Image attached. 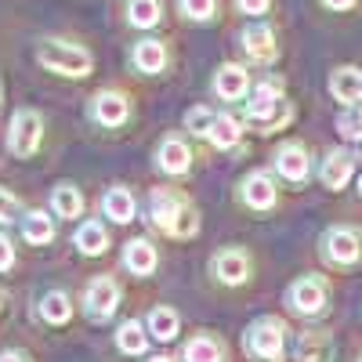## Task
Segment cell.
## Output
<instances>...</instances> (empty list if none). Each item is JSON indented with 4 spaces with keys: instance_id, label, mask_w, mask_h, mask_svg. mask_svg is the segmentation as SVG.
<instances>
[{
    "instance_id": "6da1fadb",
    "label": "cell",
    "mask_w": 362,
    "mask_h": 362,
    "mask_svg": "<svg viewBox=\"0 0 362 362\" xmlns=\"http://www.w3.org/2000/svg\"><path fill=\"white\" fill-rule=\"evenodd\" d=\"M37 62H40L44 69L58 73V76H76V80H83V76L90 73V66H95V58H90V51L80 47V44L47 37V40H40V47H37Z\"/></svg>"
},
{
    "instance_id": "7a4b0ae2",
    "label": "cell",
    "mask_w": 362,
    "mask_h": 362,
    "mask_svg": "<svg viewBox=\"0 0 362 362\" xmlns=\"http://www.w3.org/2000/svg\"><path fill=\"white\" fill-rule=\"evenodd\" d=\"M148 214H153V221L163 228V232H170V235H192L196 228H199V221H196V210L181 199V196H174V192H167V189H156L153 196H148Z\"/></svg>"
},
{
    "instance_id": "3957f363",
    "label": "cell",
    "mask_w": 362,
    "mask_h": 362,
    "mask_svg": "<svg viewBox=\"0 0 362 362\" xmlns=\"http://www.w3.org/2000/svg\"><path fill=\"white\" fill-rule=\"evenodd\" d=\"M247 119L254 127H279L290 119V105L279 98V83H261L247 102Z\"/></svg>"
},
{
    "instance_id": "277c9868",
    "label": "cell",
    "mask_w": 362,
    "mask_h": 362,
    "mask_svg": "<svg viewBox=\"0 0 362 362\" xmlns=\"http://www.w3.org/2000/svg\"><path fill=\"white\" fill-rule=\"evenodd\" d=\"M40 138H44V124L33 109H18L11 116V131H8V148L15 156L29 160L40 148Z\"/></svg>"
},
{
    "instance_id": "5b68a950",
    "label": "cell",
    "mask_w": 362,
    "mask_h": 362,
    "mask_svg": "<svg viewBox=\"0 0 362 362\" xmlns=\"http://www.w3.org/2000/svg\"><path fill=\"white\" fill-rule=\"evenodd\" d=\"M283 337H286V326H283L279 319L264 315V319H257V322L247 329V348H250L257 358H264V362H279V358H283Z\"/></svg>"
},
{
    "instance_id": "8992f818",
    "label": "cell",
    "mask_w": 362,
    "mask_h": 362,
    "mask_svg": "<svg viewBox=\"0 0 362 362\" xmlns=\"http://www.w3.org/2000/svg\"><path fill=\"white\" fill-rule=\"evenodd\" d=\"M322 254H326V261H334V264H355L358 254H362V239L351 228H329L322 235Z\"/></svg>"
},
{
    "instance_id": "52a82bcc",
    "label": "cell",
    "mask_w": 362,
    "mask_h": 362,
    "mask_svg": "<svg viewBox=\"0 0 362 362\" xmlns=\"http://www.w3.org/2000/svg\"><path fill=\"white\" fill-rule=\"evenodd\" d=\"M286 300H290V308L300 312V315H319V312L326 308V283L305 276V279H297V283L290 286Z\"/></svg>"
},
{
    "instance_id": "ba28073f",
    "label": "cell",
    "mask_w": 362,
    "mask_h": 362,
    "mask_svg": "<svg viewBox=\"0 0 362 362\" xmlns=\"http://www.w3.org/2000/svg\"><path fill=\"white\" fill-rule=\"evenodd\" d=\"M239 47L247 51V58L250 62H261V66H268L272 58L279 54V44H276V33H272L268 25H247L243 33H239Z\"/></svg>"
},
{
    "instance_id": "9c48e42d",
    "label": "cell",
    "mask_w": 362,
    "mask_h": 362,
    "mask_svg": "<svg viewBox=\"0 0 362 362\" xmlns=\"http://www.w3.org/2000/svg\"><path fill=\"white\" fill-rule=\"evenodd\" d=\"M334 351H337L334 337L322 334V329H305V334H297V344H293L297 362H329Z\"/></svg>"
},
{
    "instance_id": "30bf717a",
    "label": "cell",
    "mask_w": 362,
    "mask_h": 362,
    "mask_svg": "<svg viewBox=\"0 0 362 362\" xmlns=\"http://www.w3.org/2000/svg\"><path fill=\"white\" fill-rule=\"evenodd\" d=\"M127 112H131V105L119 90H98V95L90 98V116H95L102 127H119L127 119Z\"/></svg>"
},
{
    "instance_id": "8fae6325",
    "label": "cell",
    "mask_w": 362,
    "mask_h": 362,
    "mask_svg": "<svg viewBox=\"0 0 362 362\" xmlns=\"http://www.w3.org/2000/svg\"><path fill=\"white\" fill-rule=\"evenodd\" d=\"M116 305H119V286L109 279V276H102V279H95L87 286V315L90 319H109L112 312H116Z\"/></svg>"
},
{
    "instance_id": "7c38bea8",
    "label": "cell",
    "mask_w": 362,
    "mask_h": 362,
    "mask_svg": "<svg viewBox=\"0 0 362 362\" xmlns=\"http://www.w3.org/2000/svg\"><path fill=\"white\" fill-rule=\"evenodd\" d=\"M247 87H250V76H247L243 66H235V62H228V66H221L214 73V90H218V98H225V102H239L247 95Z\"/></svg>"
},
{
    "instance_id": "4fadbf2b",
    "label": "cell",
    "mask_w": 362,
    "mask_h": 362,
    "mask_svg": "<svg viewBox=\"0 0 362 362\" xmlns=\"http://www.w3.org/2000/svg\"><path fill=\"white\" fill-rule=\"evenodd\" d=\"M329 95H334L337 102H344V105H358V98H362V73L355 66L334 69L329 73Z\"/></svg>"
},
{
    "instance_id": "5bb4252c",
    "label": "cell",
    "mask_w": 362,
    "mask_h": 362,
    "mask_svg": "<svg viewBox=\"0 0 362 362\" xmlns=\"http://www.w3.org/2000/svg\"><path fill=\"white\" fill-rule=\"evenodd\" d=\"M210 268H214V276L221 283L235 286V283H243L250 276V257L243 250H225V254H218L214 261H210Z\"/></svg>"
},
{
    "instance_id": "9a60e30c",
    "label": "cell",
    "mask_w": 362,
    "mask_h": 362,
    "mask_svg": "<svg viewBox=\"0 0 362 362\" xmlns=\"http://www.w3.org/2000/svg\"><path fill=\"white\" fill-rule=\"evenodd\" d=\"M276 170L286 177V181H305L308 177V148L305 145H283L279 153H276Z\"/></svg>"
},
{
    "instance_id": "2e32d148",
    "label": "cell",
    "mask_w": 362,
    "mask_h": 362,
    "mask_svg": "<svg viewBox=\"0 0 362 362\" xmlns=\"http://www.w3.org/2000/svg\"><path fill=\"white\" fill-rule=\"evenodd\" d=\"M351 167H355V156L351 153H329L322 160V170H319L322 185L326 189H344V181L351 177Z\"/></svg>"
},
{
    "instance_id": "e0dca14e",
    "label": "cell",
    "mask_w": 362,
    "mask_h": 362,
    "mask_svg": "<svg viewBox=\"0 0 362 362\" xmlns=\"http://www.w3.org/2000/svg\"><path fill=\"white\" fill-rule=\"evenodd\" d=\"M156 160H160V167H163L167 174H185L189 163H192V153H189V145L181 141V138H167V141L160 145Z\"/></svg>"
},
{
    "instance_id": "ac0fdd59",
    "label": "cell",
    "mask_w": 362,
    "mask_h": 362,
    "mask_svg": "<svg viewBox=\"0 0 362 362\" xmlns=\"http://www.w3.org/2000/svg\"><path fill=\"white\" fill-rule=\"evenodd\" d=\"M243 199L254 210H268L272 203H276V181H272L268 174H250L247 185H243Z\"/></svg>"
},
{
    "instance_id": "d6986e66",
    "label": "cell",
    "mask_w": 362,
    "mask_h": 362,
    "mask_svg": "<svg viewBox=\"0 0 362 362\" xmlns=\"http://www.w3.org/2000/svg\"><path fill=\"white\" fill-rule=\"evenodd\" d=\"M134 66L141 73H163L167 69V47L160 40H138L134 47Z\"/></svg>"
},
{
    "instance_id": "ffe728a7",
    "label": "cell",
    "mask_w": 362,
    "mask_h": 362,
    "mask_svg": "<svg viewBox=\"0 0 362 362\" xmlns=\"http://www.w3.org/2000/svg\"><path fill=\"white\" fill-rule=\"evenodd\" d=\"M163 18V0H127V22L138 29H153Z\"/></svg>"
},
{
    "instance_id": "44dd1931",
    "label": "cell",
    "mask_w": 362,
    "mask_h": 362,
    "mask_svg": "<svg viewBox=\"0 0 362 362\" xmlns=\"http://www.w3.org/2000/svg\"><path fill=\"white\" fill-rule=\"evenodd\" d=\"M124 264L134 272V276H148V272L156 268V250H153V243H145V239H138V243H127Z\"/></svg>"
},
{
    "instance_id": "7402d4cb",
    "label": "cell",
    "mask_w": 362,
    "mask_h": 362,
    "mask_svg": "<svg viewBox=\"0 0 362 362\" xmlns=\"http://www.w3.org/2000/svg\"><path fill=\"white\" fill-rule=\"evenodd\" d=\"M76 247H80L87 257L105 254V247H109V235H105V228H102L98 221H87V225H80V232H76Z\"/></svg>"
},
{
    "instance_id": "603a6c76",
    "label": "cell",
    "mask_w": 362,
    "mask_h": 362,
    "mask_svg": "<svg viewBox=\"0 0 362 362\" xmlns=\"http://www.w3.org/2000/svg\"><path fill=\"white\" fill-rule=\"evenodd\" d=\"M105 214L119 225H127L134 218V196L127 189H109L105 192Z\"/></svg>"
},
{
    "instance_id": "cb8c5ba5",
    "label": "cell",
    "mask_w": 362,
    "mask_h": 362,
    "mask_svg": "<svg viewBox=\"0 0 362 362\" xmlns=\"http://www.w3.org/2000/svg\"><path fill=\"white\" fill-rule=\"evenodd\" d=\"M185 362H225V351L214 337H192L185 344Z\"/></svg>"
},
{
    "instance_id": "d4e9b609",
    "label": "cell",
    "mask_w": 362,
    "mask_h": 362,
    "mask_svg": "<svg viewBox=\"0 0 362 362\" xmlns=\"http://www.w3.org/2000/svg\"><path fill=\"white\" fill-rule=\"evenodd\" d=\"M22 232H25L29 243H37V247H44V243L54 239V225H51V218L40 214V210H33V214L22 218Z\"/></svg>"
},
{
    "instance_id": "484cf974",
    "label": "cell",
    "mask_w": 362,
    "mask_h": 362,
    "mask_svg": "<svg viewBox=\"0 0 362 362\" xmlns=\"http://www.w3.org/2000/svg\"><path fill=\"white\" fill-rule=\"evenodd\" d=\"M148 334L156 341H174L177 337V315L170 308H153L148 312Z\"/></svg>"
},
{
    "instance_id": "4316f807",
    "label": "cell",
    "mask_w": 362,
    "mask_h": 362,
    "mask_svg": "<svg viewBox=\"0 0 362 362\" xmlns=\"http://www.w3.org/2000/svg\"><path fill=\"white\" fill-rule=\"evenodd\" d=\"M80 210H83L80 189H73V185H58L54 189V214L58 218H80Z\"/></svg>"
},
{
    "instance_id": "83f0119b",
    "label": "cell",
    "mask_w": 362,
    "mask_h": 362,
    "mask_svg": "<svg viewBox=\"0 0 362 362\" xmlns=\"http://www.w3.org/2000/svg\"><path fill=\"white\" fill-rule=\"evenodd\" d=\"M239 134H243V131H239V119H232V116H225V112H221V116L214 119V127H210V134H206V138L214 141L218 148H232V145L239 141Z\"/></svg>"
},
{
    "instance_id": "f1b7e54d",
    "label": "cell",
    "mask_w": 362,
    "mask_h": 362,
    "mask_svg": "<svg viewBox=\"0 0 362 362\" xmlns=\"http://www.w3.org/2000/svg\"><path fill=\"white\" fill-rule=\"evenodd\" d=\"M40 312H44L47 322H66V319L73 315V305H69V297H66L62 290H51V293L40 300Z\"/></svg>"
},
{
    "instance_id": "f546056e",
    "label": "cell",
    "mask_w": 362,
    "mask_h": 362,
    "mask_svg": "<svg viewBox=\"0 0 362 362\" xmlns=\"http://www.w3.org/2000/svg\"><path fill=\"white\" fill-rule=\"evenodd\" d=\"M116 344H119V351H127V355H141V351H145V329H141V322L131 319V322L119 326Z\"/></svg>"
},
{
    "instance_id": "4dcf8cb0",
    "label": "cell",
    "mask_w": 362,
    "mask_h": 362,
    "mask_svg": "<svg viewBox=\"0 0 362 362\" xmlns=\"http://www.w3.org/2000/svg\"><path fill=\"white\" fill-rule=\"evenodd\" d=\"M177 11L192 22H210L218 11V0H177Z\"/></svg>"
},
{
    "instance_id": "1f68e13d",
    "label": "cell",
    "mask_w": 362,
    "mask_h": 362,
    "mask_svg": "<svg viewBox=\"0 0 362 362\" xmlns=\"http://www.w3.org/2000/svg\"><path fill=\"white\" fill-rule=\"evenodd\" d=\"M214 119H218V112L210 109V105H196V109H189V112H185V127H189L192 134H210Z\"/></svg>"
},
{
    "instance_id": "d6a6232c",
    "label": "cell",
    "mask_w": 362,
    "mask_h": 362,
    "mask_svg": "<svg viewBox=\"0 0 362 362\" xmlns=\"http://www.w3.org/2000/svg\"><path fill=\"white\" fill-rule=\"evenodd\" d=\"M337 131H341L348 141L362 138V102H358V105H348V112L337 116Z\"/></svg>"
},
{
    "instance_id": "836d02e7",
    "label": "cell",
    "mask_w": 362,
    "mask_h": 362,
    "mask_svg": "<svg viewBox=\"0 0 362 362\" xmlns=\"http://www.w3.org/2000/svg\"><path fill=\"white\" fill-rule=\"evenodd\" d=\"M18 199L8 192V189H0V225H8V221H15L18 218Z\"/></svg>"
},
{
    "instance_id": "e575fe53",
    "label": "cell",
    "mask_w": 362,
    "mask_h": 362,
    "mask_svg": "<svg viewBox=\"0 0 362 362\" xmlns=\"http://www.w3.org/2000/svg\"><path fill=\"white\" fill-rule=\"evenodd\" d=\"M268 4H272V0H235V8L243 11V15H264Z\"/></svg>"
},
{
    "instance_id": "d590c367",
    "label": "cell",
    "mask_w": 362,
    "mask_h": 362,
    "mask_svg": "<svg viewBox=\"0 0 362 362\" xmlns=\"http://www.w3.org/2000/svg\"><path fill=\"white\" fill-rule=\"evenodd\" d=\"M11 264H15V247L8 243L4 235H0V272H8Z\"/></svg>"
},
{
    "instance_id": "8d00e7d4",
    "label": "cell",
    "mask_w": 362,
    "mask_h": 362,
    "mask_svg": "<svg viewBox=\"0 0 362 362\" xmlns=\"http://www.w3.org/2000/svg\"><path fill=\"white\" fill-rule=\"evenodd\" d=\"M322 4H326L329 11H351V8H355V0H322Z\"/></svg>"
},
{
    "instance_id": "74e56055",
    "label": "cell",
    "mask_w": 362,
    "mask_h": 362,
    "mask_svg": "<svg viewBox=\"0 0 362 362\" xmlns=\"http://www.w3.org/2000/svg\"><path fill=\"white\" fill-rule=\"evenodd\" d=\"M0 362H25V355H18V351H4V355H0Z\"/></svg>"
},
{
    "instance_id": "f35d334b",
    "label": "cell",
    "mask_w": 362,
    "mask_h": 362,
    "mask_svg": "<svg viewBox=\"0 0 362 362\" xmlns=\"http://www.w3.org/2000/svg\"><path fill=\"white\" fill-rule=\"evenodd\" d=\"M148 362H170V358H148Z\"/></svg>"
},
{
    "instance_id": "ab89813d",
    "label": "cell",
    "mask_w": 362,
    "mask_h": 362,
    "mask_svg": "<svg viewBox=\"0 0 362 362\" xmlns=\"http://www.w3.org/2000/svg\"><path fill=\"white\" fill-rule=\"evenodd\" d=\"M358 192H362V174H358Z\"/></svg>"
},
{
    "instance_id": "60d3db41",
    "label": "cell",
    "mask_w": 362,
    "mask_h": 362,
    "mask_svg": "<svg viewBox=\"0 0 362 362\" xmlns=\"http://www.w3.org/2000/svg\"><path fill=\"white\" fill-rule=\"evenodd\" d=\"M0 95H4V87H0Z\"/></svg>"
},
{
    "instance_id": "b9f144b4",
    "label": "cell",
    "mask_w": 362,
    "mask_h": 362,
    "mask_svg": "<svg viewBox=\"0 0 362 362\" xmlns=\"http://www.w3.org/2000/svg\"><path fill=\"white\" fill-rule=\"evenodd\" d=\"M358 362H362V358H358Z\"/></svg>"
}]
</instances>
